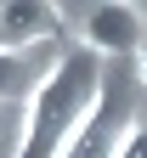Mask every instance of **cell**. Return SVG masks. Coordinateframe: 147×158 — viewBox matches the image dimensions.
Segmentation results:
<instances>
[{
    "label": "cell",
    "instance_id": "6da1fadb",
    "mask_svg": "<svg viewBox=\"0 0 147 158\" xmlns=\"http://www.w3.org/2000/svg\"><path fill=\"white\" fill-rule=\"evenodd\" d=\"M96 107H102V56L74 45L34 79V90L23 102V130H17L11 158H62L68 141L79 135V124Z\"/></svg>",
    "mask_w": 147,
    "mask_h": 158
},
{
    "label": "cell",
    "instance_id": "7a4b0ae2",
    "mask_svg": "<svg viewBox=\"0 0 147 158\" xmlns=\"http://www.w3.org/2000/svg\"><path fill=\"white\" fill-rule=\"evenodd\" d=\"M147 40V11L136 0H96L79 11V45L91 56H136Z\"/></svg>",
    "mask_w": 147,
    "mask_h": 158
},
{
    "label": "cell",
    "instance_id": "3957f363",
    "mask_svg": "<svg viewBox=\"0 0 147 158\" xmlns=\"http://www.w3.org/2000/svg\"><path fill=\"white\" fill-rule=\"evenodd\" d=\"M0 28H6L11 51H23V45H45V40L62 34V11L45 6V0H6V6H0Z\"/></svg>",
    "mask_w": 147,
    "mask_h": 158
},
{
    "label": "cell",
    "instance_id": "277c9868",
    "mask_svg": "<svg viewBox=\"0 0 147 158\" xmlns=\"http://www.w3.org/2000/svg\"><path fill=\"white\" fill-rule=\"evenodd\" d=\"M119 135H124V124H113V118H108V107H96L85 124H79V135L68 141V152H62V158H113Z\"/></svg>",
    "mask_w": 147,
    "mask_h": 158
},
{
    "label": "cell",
    "instance_id": "5b68a950",
    "mask_svg": "<svg viewBox=\"0 0 147 158\" xmlns=\"http://www.w3.org/2000/svg\"><path fill=\"white\" fill-rule=\"evenodd\" d=\"M17 90H34V73H28V62H23V51L0 45V102H11Z\"/></svg>",
    "mask_w": 147,
    "mask_h": 158
},
{
    "label": "cell",
    "instance_id": "8992f818",
    "mask_svg": "<svg viewBox=\"0 0 147 158\" xmlns=\"http://www.w3.org/2000/svg\"><path fill=\"white\" fill-rule=\"evenodd\" d=\"M113 158H147V124H124V135H119Z\"/></svg>",
    "mask_w": 147,
    "mask_h": 158
},
{
    "label": "cell",
    "instance_id": "52a82bcc",
    "mask_svg": "<svg viewBox=\"0 0 147 158\" xmlns=\"http://www.w3.org/2000/svg\"><path fill=\"white\" fill-rule=\"evenodd\" d=\"M136 73H141V85H147V40H141V51H136Z\"/></svg>",
    "mask_w": 147,
    "mask_h": 158
}]
</instances>
